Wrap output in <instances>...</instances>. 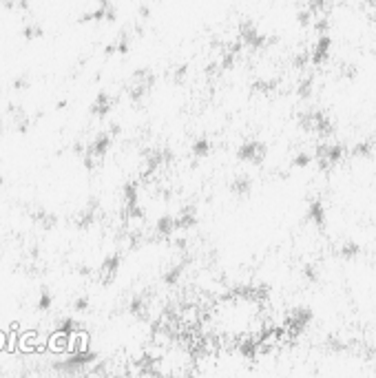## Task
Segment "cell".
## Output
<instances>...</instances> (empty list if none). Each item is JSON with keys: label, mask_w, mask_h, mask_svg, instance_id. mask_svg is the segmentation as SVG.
I'll return each mask as SVG.
<instances>
[{"label": "cell", "mask_w": 376, "mask_h": 378, "mask_svg": "<svg viewBox=\"0 0 376 378\" xmlns=\"http://www.w3.org/2000/svg\"><path fill=\"white\" fill-rule=\"evenodd\" d=\"M51 301H54V297H51L49 292H43V294H40V301H38V310H49Z\"/></svg>", "instance_id": "cell-1"}, {"label": "cell", "mask_w": 376, "mask_h": 378, "mask_svg": "<svg viewBox=\"0 0 376 378\" xmlns=\"http://www.w3.org/2000/svg\"><path fill=\"white\" fill-rule=\"evenodd\" d=\"M23 34H25V38H40V36H43V29H40V27H27L25 31H23Z\"/></svg>", "instance_id": "cell-2"}, {"label": "cell", "mask_w": 376, "mask_h": 378, "mask_svg": "<svg viewBox=\"0 0 376 378\" xmlns=\"http://www.w3.org/2000/svg\"><path fill=\"white\" fill-rule=\"evenodd\" d=\"M27 84H29V82H27L25 78H18V80L14 82V89H25V87H27Z\"/></svg>", "instance_id": "cell-3"}]
</instances>
